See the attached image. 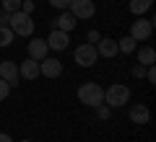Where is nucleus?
I'll return each mask as SVG.
<instances>
[{
  "instance_id": "nucleus-1",
  "label": "nucleus",
  "mask_w": 156,
  "mask_h": 142,
  "mask_svg": "<svg viewBox=\"0 0 156 142\" xmlns=\"http://www.w3.org/2000/svg\"><path fill=\"white\" fill-rule=\"evenodd\" d=\"M78 101L83 106L96 109L99 104H104V88H101L99 83H83V85L78 88Z\"/></svg>"
},
{
  "instance_id": "nucleus-2",
  "label": "nucleus",
  "mask_w": 156,
  "mask_h": 142,
  "mask_svg": "<svg viewBox=\"0 0 156 142\" xmlns=\"http://www.w3.org/2000/svg\"><path fill=\"white\" fill-rule=\"evenodd\" d=\"M8 28H11L16 36H31L34 34V18L23 11H16L8 16Z\"/></svg>"
},
{
  "instance_id": "nucleus-3",
  "label": "nucleus",
  "mask_w": 156,
  "mask_h": 142,
  "mask_svg": "<svg viewBox=\"0 0 156 142\" xmlns=\"http://www.w3.org/2000/svg\"><path fill=\"white\" fill-rule=\"evenodd\" d=\"M130 101V88L125 83H112L109 88L104 91V104L109 109H117V106H125Z\"/></svg>"
},
{
  "instance_id": "nucleus-4",
  "label": "nucleus",
  "mask_w": 156,
  "mask_h": 142,
  "mask_svg": "<svg viewBox=\"0 0 156 142\" xmlns=\"http://www.w3.org/2000/svg\"><path fill=\"white\" fill-rule=\"evenodd\" d=\"M68 8H70V13L76 16V21H89V18H94V13H96L94 0H70Z\"/></svg>"
},
{
  "instance_id": "nucleus-5",
  "label": "nucleus",
  "mask_w": 156,
  "mask_h": 142,
  "mask_svg": "<svg viewBox=\"0 0 156 142\" xmlns=\"http://www.w3.org/2000/svg\"><path fill=\"white\" fill-rule=\"evenodd\" d=\"M73 60H76L78 67H91L96 60H99V54H96V47H94V44H89V41L81 44V47L76 49V54H73Z\"/></svg>"
},
{
  "instance_id": "nucleus-6",
  "label": "nucleus",
  "mask_w": 156,
  "mask_h": 142,
  "mask_svg": "<svg viewBox=\"0 0 156 142\" xmlns=\"http://www.w3.org/2000/svg\"><path fill=\"white\" fill-rule=\"evenodd\" d=\"M151 34H154V21H146L143 16H138V21H133V26H130L128 36H133L135 41H146Z\"/></svg>"
},
{
  "instance_id": "nucleus-7",
  "label": "nucleus",
  "mask_w": 156,
  "mask_h": 142,
  "mask_svg": "<svg viewBox=\"0 0 156 142\" xmlns=\"http://www.w3.org/2000/svg\"><path fill=\"white\" fill-rule=\"evenodd\" d=\"M0 78L8 83V85H18L21 83V75H18V65L13 60H5V62H0Z\"/></svg>"
},
{
  "instance_id": "nucleus-8",
  "label": "nucleus",
  "mask_w": 156,
  "mask_h": 142,
  "mask_svg": "<svg viewBox=\"0 0 156 142\" xmlns=\"http://www.w3.org/2000/svg\"><path fill=\"white\" fill-rule=\"evenodd\" d=\"M39 75H44V78H60L62 75V62L55 60V57H44V60H39Z\"/></svg>"
},
{
  "instance_id": "nucleus-9",
  "label": "nucleus",
  "mask_w": 156,
  "mask_h": 142,
  "mask_svg": "<svg viewBox=\"0 0 156 142\" xmlns=\"http://www.w3.org/2000/svg\"><path fill=\"white\" fill-rule=\"evenodd\" d=\"M68 44H70V36H68L65 31H57V28H52L50 36H47V47L55 52H65L68 49Z\"/></svg>"
},
{
  "instance_id": "nucleus-10",
  "label": "nucleus",
  "mask_w": 156,
  "mask_h": 142,
  "mask_svg": "<svg viewBox=\"0 0 156 142\" xmlns=\"http://www.w3.org/2000/svg\"><path fill=\"white\" fill-rule=\"evenodd\" d=\"M26 52H29V57H31V60H44L47 57V52H50V47H47V39H31V41H29V47H26Z\"/></svg>"
},
{
  "instance_id": "nucleus-11",
  "label": "nucleus",
  "mask_w": 156,
  "mask_h": 142,
  "mask_svg": "<svg viewBox=\"0 0 156 142\" xmlns=\"http://www.w3.org/2000/svg\"><path fill=\"white\" fill-rule=\"evenodd\" d=\"M18 75H21L23 80H37L39 78V62L31 60V57H26V60L18 65Z\"/></svg>"
},
{
  "instance_id": "nucleus-12",
  "label": "nucleus",
  "mask_w": 156,
  "mask_h": 142,
  "mask_svg": "<svg viewBox=\"0 0 156 142\" xmlns=\"http://www.w3.org/2000/svg\"><path fill=\"white\" fill-rule=\"evenodd\" d=\"M76 16H73L70 11H65V13H60V16L52 21V28H57V31H65V34H70L73 28H76Z\"/></svg>"
},
{
  "instance_id": "nucleus-13",
  "label": "nucleus",
  "mask_w": 156,
  "mask_h": 142,
  "mask_svg": "<svg viewBox=\"0 0 156 142\" xmlns=\"http://www.w3.org/2000/svg\"><path fill=\"white\" fill-rule=\"evenodd\" d=\"M128 116H130V121H133V124H146L151 114H148V106H146V104H135V106H130Z\"/></svg>"
},
{
  "instance_id": "nucleus-14",
  "label": "nucleus",
  "mask_w": 156,
  "mask_h": 142,
  "mask_svg": "<svg viewBox=\"0 0 156 142\" xmlns=\"http://www.w3.org/2000/svg\"><path fill=\"white\" fill-rule=\"evenodd\" d=\"M94 47H96V54L107 57V60L117 54V41H115V39H99V41H96Z\"/></svg>"
},
{
  "instance_id": "nucleus-15",
  "label": "nucleus",
  "mask_w": 156,
  "mask_h": 142,
  "mask_svg": "<svg viewBox=\"0 0 156 142\" xmlns=\"http://www.w3.org/2000/svg\"><path fill=\"white\" fill-rule=\"evenodd\" d=\"M151 5H154V0H130V13L133 16H146V13L151 11Z\"/></svg>"
},
{
  "instance_id": "nucleus-16",
  "label": "nucleus",
  "mask_w": 156,
  "mask_h": 142,
  "mask_svg": "<svg viewBox=\"0 0 156 142\" xmlns=\"http://www.w3.org/2000/svg\"><path fill=\"white\" fill-rule=\"evenodd\" d=\"M154 62H156V52L151 49V47H143V49H138V65L148 67V65H154Z\"/></svg>"
},
{
  "instance_id": "nucleus-17",
  "label": "nucleus",
  "mask_w": 156,
  "mask_h": 142,
  "mask_svg": "<svg viewBox=\"0 0 156 142\" xmlns=\"http://www.w3.org/2000/svg\"><path fill=\"white\" fill-rule=\"evenodd\" d=\"M117 52H122V54H133L135 52V39L133 36H122L117 41Z\"/></svg>"
},
{
  "instance_id": "nucleus-18",
  "label": "nucleus",
  "mask_w": 156,
  "mask_h": 142,
  "mask_svg": "<svg viewBox=\"0 0 156 142\" xmlns=\"http://www.w3.org/2000/svg\"><path fill=\"white\" fill-rule=\"evenodd\" d=\"M13 39H16V34L11 31L8 26H0V47H11Z\"/></svg>"
},
{
  "instance_id": "nucleus-19",
  "label": "nucleus",
  "mask_w": 156,
  "mask_h": 142,
  "mask_svg": "<svg viewBox=\"0 0 156 142\" xmlns=\"http://www.w3.org/2000/svg\"><path fill=\"white\" fill-rule=\"evenodd\" d=\"M0 8L5 13H16V11H21V0H0Z\"/></svg>"
},
{
  "instance_id": "nucleus-20",
  "label": "nucleus",
  "mask_w": 156,
  "mask_h": 142,
  "mask_svg": "<svg viewBox=\"0 0 156 142\" xmlns=\"http://www.w3.org/2000/svg\"><path fill=\"white\" fill-rule=\"evenodd\" d=\"M96 116H99V119H109V106L99 104V106H96Z\"/></svg>"
},
{
  "instance_id": "nucleus-21",
  "label": "nucleus",
  "mask_w": 156,
  "mask_h": 142,
  "mask_svg": "<svg viewBox=\"0 0 156 142\" xmlns=\"http://www.w3.org/2000/svg\"><path fill=\"white\" fill-rule=\"evenodd\" d=\"M8 93H11V85H8V83L0 78V101H5V98H8Z\"/></svg>"
},
{
  "instance_id": "nucleus-22",
  "label": "nucleus",
  "mask_w": 156,
  "mask_h": 142,
  "mask_svg": "<svg viewBox=\"0 0 156 142\" xmlns=\"http://www.w3.org/2000/svg\"><path fill=\"white\" fill-rule=\"evenodd\" d=\"M21 11L31 16V13H34V0H21Z\"/></svg>"
},
{
  "instance_id": "nucleus-23",
  "label": "nucleus",
  "mask_w": 156,
  "mask_h": 142,
  "mask_svg": "<svg viewBox=\"0 0 156 142\" xmlns=\"http://www.w3.org/2000/svg\"><path fill=\"white\" fill-rule=\"evenodd\" d=\"M68 3H70V0H50V5H52V8H57V11H65Z\"/></svg>"
},
{
  "instance_id": "nucleus-24",
  "label": "nucleus",
  "mask_w": 156,
  "mask_h": 142,
  "mask_svg": "<svg viewBox=\"0 0 156 142\" xmlns=\"http://www.w3.org/2000/svg\"><path fill=\"white\" fill-rule=\"evenodd\" d=\"M146 80H148V83H156V70H154V65H148V70H146Z\"/></svg>"
},
{
  "instance_id": "nucleus-25",
  "label": "nucleus",
  "mask_w": 156,
  "mask_h": 142,
  "mask_svg": "<svg viewBox=\"0 0 156 142\" xmlns=\"http://www.w3.org/2000/svg\"><path fill=\"white\" fill-rule=\"evenodd\" d=\"M133 78H146V67L143 65H135L133 67Z\"/></svg>"
},
{
  "instance_id": "nucleus-26",
  "label": "nucleus",
  "mask_w": 156,
  "mask_h": 142,
  "mask_svg": "<svg viewBox=\"0 0 156 142\" xmlns=\"http://www.w3.org/2000/svg\"><path fill=\"white\" fill-rule=\"evenodd\" d=\"M96 41H99V31L91 28V31H89V44H96Z\"/></svg>"
},
{
  "instance_id": "nucleus-27",
  "label": "nucleus",
  "mask_w": 156,
  "mask_h": 142,
  "mask_svg": "<svg viewBox=\"0 0 156 142\" xmlns=\"http://www.w3.org/2000/svg\"><path fill=\"white\" fill-rule=\"evenodd\" d=\"M8 16H11V13H5L3 8H0V26H8Z\"/></svg>"
},
{
  "instance_id": "nucleus-28",
  "label": "nucleus",
  "mask_w": 156,
  "mask_h": 142,
  "mask_svg": "<svg viewBox=\"0 0 156 142\" xmlns=\"http://www.w3.org/2000/svg\"><path fill=\"white\" fill-rule=\"evenodd\" d=\"M0 142H13L11 134H5V132H0Z\"/></svg>"
},
{
  "instance_id": "nucleus-29",
  "label": "nucleus",
  "mask_w": 156,
  "mask_h": 142,
  "mask_svg": "<svg viewBox=\"0 0 156 142\" xmlns=\"http://www.w3.org/2000/svg\"><path fill=\"white\" fill-rule=\"evenodd\" d=\"M21 142H31V140H21Z\"/></svg>"
}]
</instances>
